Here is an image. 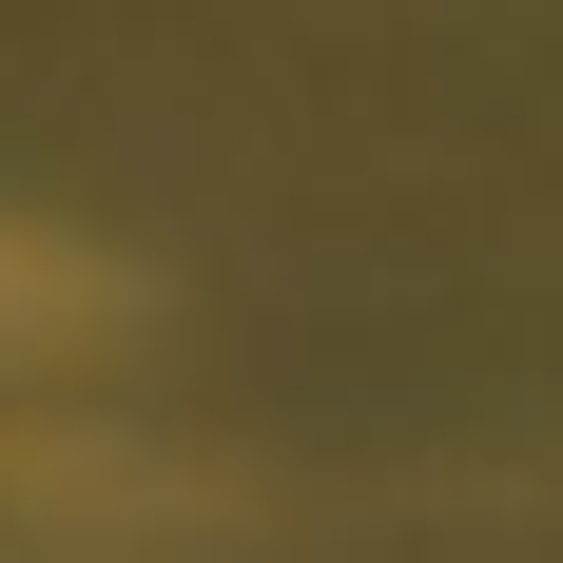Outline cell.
<instances>
[{
	"label": "cell",
	"mask_w": 563,
	"mask_h": 563,
	"mask_svg": "<svg viewBox=\"0 0 563 563\" xmlns=\"http://www.w3.org/2000/svg\"><path fill=\"white\" fill-rule=\"evenodd\" d=\"M98 331H117V273L0 214V369H58V350H98Z\"/></svg>",
	"instance_id": "obj_1"
}]
</instances>
